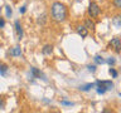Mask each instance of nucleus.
Wrapping results in <instances>:
<instances>
[{
	"label": "nucleus",
	"mask_w": 121,
	"mask_h": 113,
	"mask_svg": "<svg viewBox=\"0 0 121 113\" xmlns=\"http://www.w3.org/2000/svg\"><path fill=\"white\" fill-rule=\"evenodd\" d=\"M108 45L111 48H113V50H115L116 53H120L121 52V39H120V38H117V36L112 38V39L110 40Z\"/></svg>",
	"instance_id": "nucleus-3"
},
{
	"label": "nucleus",
	"mask_w": 121,
	"mask_h": 113,
	"mask_svg": "<svg viewBox=\"0 0 121 113\" xmlns=\"http://www.w3.org/2000/svg\"><path fill=\"white\" fill-rule=\"evenodd\" d=\"M93 60H95V63H96V64H105L106 63V60L102 58L101 55H95L93 56Z\"/></svg>",
	"instance_id": "nucleus-14"
},
{
	"label": "nucleus",
	"mask_w": 121,
	"mask_h": 113,
	"mask_svg": "<svg viewBox=\"0 0 121 113\" xmlns=\"http://www.w3.org/2000/svg\"><path fill=\"white\" fill-rule=\"evenodd\" d=\"M87 68H88V70L92 72V73H95V72H96V65H87Z\"/></svg>",
	"instance_id": "nucleus-21"
},
{
	"label": "nucleus",
	"mask_w": 121,
	"mask_h": 113,
	"mask_svg": "<svg viewBox=\"0 0 121 113\" xmlns=\"http://www.w3.org/2000/svg\"><path fill=\"white\" fill-rule=\"evenodd\" d=\"M14 29H15V34H17V39L22 40L23 35H24V32H23V26H22V24H20V21H19V20L14 21Z\"/></svg>",
	"instance_id": "nucleus-4"
},
{
	"label": "nucleus",
	"mask_w": 121,
	"mask_h": 113,
	"mask_svg": "<svg viewBox=\"0 0 121 113\" xmlns=\"http://www.w3.org/2000/svg\"><path fill=\"white\" fill-rule=\"evenodd\" d=\"M45 21H47V14H42L37 19V23H38V24H40V25H44Z\"/></svg>",
	"instance_id": "nucleus-13"
},
{
	"label": "nucleus",
	"mask_w": 121,
	"mask_h": 113,
	"mask_svg": "<svg viewBox=\"0 0 121 113\" xmlns=\"http://www.w3.org/2000/svg\"><path fill=\"white\" fill-rule=\"evenodd\" d=\"M25 11H26V6L25 5H23L22 8H19V13H20V14H24Z\"/></svg>",
	"instance_id": "nucleus-22"
},
{
	"label": "nucleus",
	"mask_w": 121,
	"mask_h": 113,
	"mask_svg": "<svg viewBox=\"0 0 121 113\" xmlns=\"http://www.w3.org/2000/svg\"><path fill=\"white\" fill-rule=\"evenodd\" d=\"M5 108V99L4 98H0V109Z\"/></svg>",
	"instance_id": "nucleus-20"
},
{
	"label": "nucleus",
	"mask_w": 121,
	"mask_h": 113,
	"mask_svg": "<svg viewBox=\"0 0 121 113\" xmlns=\"http://www.w3.org/2000/svg\"><path fill=\"white\" fill-rule=\"evenodd\" d=\"M108 73L112 75V78H117V75H119V73H117V70L115 69V68H110V69H108Z\"/></svg>",
	"instance_id": "nucleus-16"
},
{
	"label": "nucleus",
	"mask_w": 121,
	"mask_h": 113,
	"mask_svg": "<svg viewBox=\"0 0 121 113\" xmlns=\"http://www.w3.org/2000/svg\"><path fill=\"white\" fill-rule=\"evenodd\" d=\"M60 104H62V105H67V107H72V105H74V103L68 102V101H62V102H60Z\"/></svg>",
	"instance_id": "nucleus-18"
},
{
	"label": "nucleus",
	"mask_w": 121,
	"mask_h": 113,
	"mask_svg": "<svg viewBox=\"0 0 121 113\" xmlns=\"http://www.w3.org/2000/svg\"><path fill=\"white\" fill-rule=\"evenodd\" d=\"M112 4H113V6H115L116 9H121V0H113Z\"/></svg>",
	"instance_id": "nucleus-17"
},
{
	"label": "nucleus",
	"mask_w": 121,
	"mask_h": 113,
	"mask_svg": "<svg viewBox=\"0 0 121 113\" xmlns=\"http://www.w3.org/2000/svg\"><path fill=\"white\" fill-rule=\"evenodd\" d=\"M106 63H108L110 65H113V64L116 63V60H115V58H112V56H110V58L106 60Z\"/></svg>",
	"instance_id": "nucleus-19"
},
{
	"label": "nucleus",
	"mask_w": 121,
	"mask_h": 113,
	"mask_svg": "<svg viewBox=\"0 0 121 113\" xmlns=\"http://www.w3.org/2000/svg\"><path fill=\"white\" fill-rule=\"evenodd\" d=\"M5 14H6V18H11V15H13V10H11L10 5H5Z\"/></svg>",
	"instance_id": "nucleus-15"
},
{
	"label": "nucleus",
	"mask_w": 121,
	"mask_h": 113,
	"mask_svg": "<svg viewBox=\"0 0 121 113\" xmlns=\"http://www.w3.org/2000/svg\"><path fill=\"white\" fill-rule=\"evenodd\" d=\"M77 33H78V35H81V38H86L88 35V29H87L85 25H78L77 26Z\"/></svg>",
	"instance_id": "nucleus-7"
},
{
	"label": "nucleus",
	"mask_w": 121,
	"mask_h": 113,
	"mask_svg": "<svg viewBox=\"0 0 121 113\" xmlns=\"http://www.w3.org/2000/svg\"><path fill=\"white\" fill-rule=\"evenodd\" d=\"M8 72H9V67H8L6 64H0V75L5 77L8 74Z\"/></svg>",
	"instance_id": "nucleus-10"
},
{
	"label": "nucleus",
	"mask_w": 121,
	"mask_h": 113,
	"mask_svg": "<svg viewBox=\"0 0 121 113\" xmlns=\"http://www.w3.org/2000/svg\"><path fill=\"white\" fill-rule=\"evenodd\" d=\"M42 53H43L44 55H51L53 53V45H51V44L44 45L43 49H42Z\"/></svg>",
	"instance_id": "nucleus-8"
},
{
	"label": "nucleus",
	"mask_w": 121,
	"mask_h": 113,
	"mask_svg": "<svg viewBox=\"0 0 121 113\" xmlns=\"http://www.w3.org/2000/svg\"><path fill=\"white\" fill-rule=\"evenodd\" d=\"M30 77H32V78H42L43 81H47V78L44 77V74L42 73L38 68H35V67L30 68Z\"/></svg>",
	"instance_id": "nucleus-5"
},
{
	"label": "nucleus",
	"mask_w": 121,
	"mask_h": 113,
	"mask_svg": "<svg viewBox=\"0 0 121 113\" xmlns=\"http://www.w3.org/2000/svg\"><path fill=\"white\" fill-rule=\"evenodd\" d=\"M9 53H10L11 56H14V58H17V56H20V55H22V48L19 47V45H15V47L10 48Z\"/></svg>",
	"instance_id": "nucleus-6"
},
{
	"label": "nucleus",
	"mask_w": 121,
	"mask_h": 113,
	"mask_svg": "<svg viewBox=\"0 0 121 113\" xmlns=\"http://www.w3.org/2000/svg\"><path fill=\"white\" fill-rule=\"evenodd\" d=\"M51 18L56 23H63L67 19V8L60 1H54L51 6Z\"/></svg>",
	"instance_id": "nucleus-1"
},
{
	"label": "nucleus",
	"mask_w": 121,
	"mask_h": 113,
	"mask_svg": "<svg viewBox=\"0 0 121 113\" xmlns=\"http://www.w3.org/2000/svg\"><path fill=\"white\" fill-rule=\"evenodd\" d=\"M101 10H100V6L96 1H91L90 5H88V15L91 18H97L100 15Z\"/></svg>",
	"instance_id": "nucleus-2"
},
{
	"label": "nucleus",
	"mask_w": 121,
	"mask_h": 113,
	"mask_svg": "<svg viewBox=\"0 0 121 113\" xmlns=\"http://www.w3.org/2000/svg\"><path fill=\"white\" fill-rule=\"evenodd\" d=\"M4 26H5V20H4V18H0V29Z\"/></svg>",
	"instance_id": "nucleus-23"
},
{
	"label": "nucleus",
	"mask_w": 121,
	"mask_h": 113,
	"mask_svg": "<svg viewBox=\"0 0 121 113\" xmlns=\"http://www.w3.org/2000/svg\"><path fill=\"white\" fill-rule=\"evenodd\" d=\"M85 26H86L87 29H91L92 32H93L95 29H96V24H95V23L91 20V19H87V20L85 21Z\"/></svg>",
	"instance_id": "nucleus-9"
},
{
	"label": "nucleus",
	"mask_w": 121,
	"mask_h": 113,
	"mask_svg": "<svg viewBox=\"0 0 121 113\" xmlns=\"http://www.w3.org/2000/svg\"><path fill=\"white\" fill-rule=\"evenodd\" d=\"M112 23L115 26H117V28H121V14L116 15V16L112 19Z\"/></svg>",
	"instance_id": "nucleus-12"
},
{
	"label": "nucleus",
	"mask_w": 121,
	"mask_h": 113,
	"mask_svg": "<svg viewBox=\"0 0 121 113\" xmlns=\"http://www.w3.org/2000/svg\"><path fill=\"white\" fill-rule=\"evenodd\" d=\"M95 85H96V83H88V84L81 85V87H79V89L83 90V92H88V90H90V89H92Z\"/></svg>",
	"instance_id": "nucleus-11"
}]
</instances>
